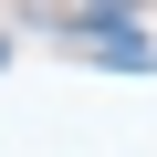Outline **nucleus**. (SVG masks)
Masks as SVG:
<instances>
[{"instance_id": "obj_1", "label": "nucleus", "mask_w": 157, "mask_h": 157, "mask_svg": "<svg viewBox=\"0 0 157 157\" xmlns=\"http://www.w3.org/2000/svg\"><path fill=\"white\" fill-rule=\"evenodd\" d=\"M94 63H115V73H157V52H147L136 32H105V42H94Z\"/></svg>"}, {"instance_id": "obj_2", "label": "nucleus", "mask_w": 157, "mask_h": 157, "mask_svg": "<svg viewBox=\"0 0 157 157\" xmlns=\"http://www.w3.org/2000/svg\"><path fill=\"white\" fill-rule=\"evenodd\" d=\"M0 63H11V42H0Z\"/></svg>"}]
</instances>
